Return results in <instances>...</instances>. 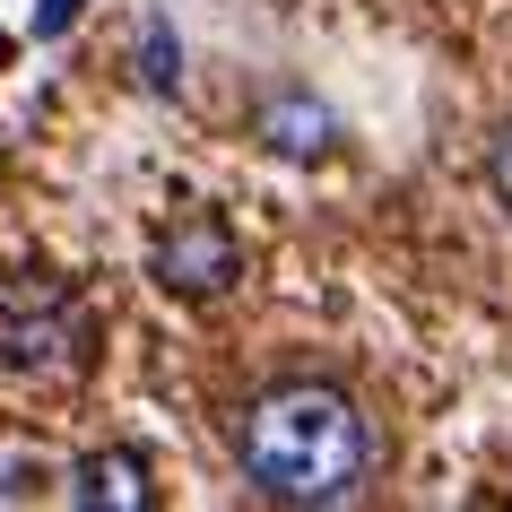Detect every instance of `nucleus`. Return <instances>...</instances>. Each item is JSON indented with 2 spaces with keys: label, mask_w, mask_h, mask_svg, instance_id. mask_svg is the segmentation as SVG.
I'll use <instances>...</instances> for the list:
<instances>
[{
  "label": "nucleus",
  "mask_w": 512,
  "mask_h": 512,
  "mask_svg": "<svg viewBox=\"0 0 512 512\" xmlns=\"http://www.w3.org/2000/svg\"><path fill=\"white\" fill-rule=\"evenodd\" d=\"M235 460L252 495H270V504H356L365 486H374V417L356 408V391L322 374H296V382H270L261 400L235 417Z\"/></svg>",
  "instance_id": "f257e3e1"
},
{
  "label": "nucleus",
  "mask_w": 512,
  "mask_h": 512,
  "mask_svg": "<svg viewBox=\"0 0 512 512\" xmlns=\"http://www.w3.org/2000/svg\"><path fill=\"white\" fill-rule=\"evenodd\" d=\"M235 270H243V252L226 235V217H209V209L174 217L157 235V278L174 296H217V287H235Z\"/></svg>",
  "instance_id": "f03ea898"
},
{
  "label": "nucleus",
  "mask_w": 512,
  "mask_h": 512,
  "mask_svg": "<svg viewBox=\"0 0 512 512\" xmlns=\"http://www.w3.org/2000/svg\"><path fill=\"white\" fill-rule=\"evenodd\" d=\"M79 339H87V322H79V304H70V296H53V287H44L35 304L0 296V348H9V365L61 374V365H79Z\"/></svg>",
  "instance_id": "7ed1b4c3"
},
{
  "label": "nucleus",
  "mask_w": 512,
  "mask_h": 512,
  "mask_svg": "<svg viewBox=\"0 0 512 512\" xmlns=\"http://www.w3.org/2000/svg\"><path fill=\"white\" fill-rule=\"evenodd\" d=\"M261 139H270L278 157H330V148H339V122H330L322 96H304V87H278L270 105H261Z\"/></svg>",
  "instance_id": "20e7f679"
},
{
  "label": "nucleus",
  "mask_w": 512,
  "mask_h": 512,
  "mask_svg": "<svg viewBox=\"0 0 512 512\" xmlns=\"http://www.w3.org/2000/svg\"><path fill=\"white\" fill-rule=\"evenodd\" d=\"M70 504H87V512H139L148 504V460L139 452H87L79 469H70Z\"/></svg>",
  "instance_id": "39448f33"
},
{
  "label": "nucleus",
  "mask_w": 512,
  "mask_h": 512,
  "mask_svg": "<svg viewBox=\"0 0 512 512\" xmlns=\"http://www.w3.org/2000/svg\"><path fill=\"white\" fill-rule=\"evenodd\" d=\"M174 61H183V53H174V27L157 18V27H148V79H157V87H174V79H183Z\"/></svg>",
  "instance_id": "423d86ee"
},
{
  "label": "nucleus",
  "mask_w": 512,
  "mask_h": 512,
  "mask_svg": "<svg viewBox=\"0 0 512 512\" xmlns=\"http://www.w3.org/2000/svg\"><path fill=\"white\" fill-rule=\"evenodd\" d=\"M486 174H495V200H504V217H512V122L495 131V148H486Z\"/></svg>",
  "instance_id": "0eeeda50"
},
{
  "label": "nucleus",
  "mask_w": 512,
  "mask_h": 512,
  "mask_svg": "<svg viewBox=\"0 0 512 512\" xmlns=\"http://www.w3.org/2000/svg\"><path fill=\"white\" fill-rule=\"evenodd\" d=\"M79 9H87V0H44V9H35V35H61Z\"/></svg>",
  "instance_id": "6e6552de"
},
{
  "label": "nucleus",
  "mask_w": 512,
  "mask_h": 512,
  "mask_svg": "<svg viewBox=\"0 0 512 512\" xmlns=\"http://www.w3.org/2000/svg\"><path fill=\"white\" fill-rule=\"evenodd\" d=\"M0 61H9V35H0Z\"/></svg>",
  "instance_id": "1a4fd4ad"
}]
</instances>
